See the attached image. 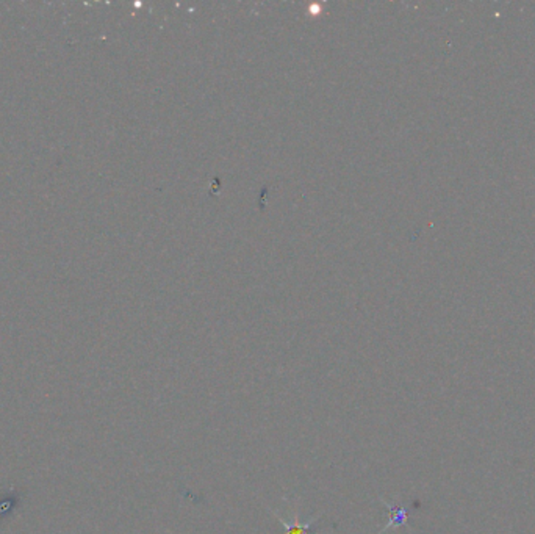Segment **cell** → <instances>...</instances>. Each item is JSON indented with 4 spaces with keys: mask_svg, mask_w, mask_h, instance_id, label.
I'll return each mask as SVG.
<instances>
[{
    "mask_svg": "<svg viewBox=\"0 0 535 534\" xmlns=\"http://www.w3.org/2000/svg\"><path fill=\"white\" fill-rule=\"evenodd\" d=\"M272 514H274V517L279 520V524L285 526L286 534H313L312 533V526L315 525V522H316L319 517H321V514H319V516L313 517L310 520H307V522H301V517H299V507H296V510H295V517H293V522H288V520H285L276 511H272Z\"/></svg>",
    "mask_w": 535,
    "mask_h": 534,
    "instance_id": "6da1fadb",
    "label": "cell"
},
{
    "mask_svg": "<svg viewBox=\"0 0 535 534\" xmlns=\"http://www.w3.org/2000/svg\"><path fill=\"white\" fill-rule=\"evenodd\" d=\"M382 503L387 506V510L390 511V522L383 526V528L379 531V534H383L387 533L388 530L391 528H396V526H409V510H406L404 506H395V505H390L387 500L381 498Z\"/></svg>",
    "mask_w": 535,
    "mask_h": 534,
    "instance_id": "7a4b0ae2",
    "label": "cell"
}]
</instances>
